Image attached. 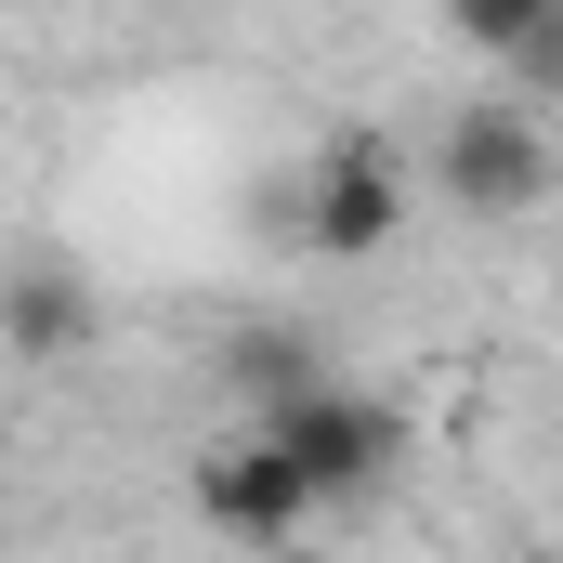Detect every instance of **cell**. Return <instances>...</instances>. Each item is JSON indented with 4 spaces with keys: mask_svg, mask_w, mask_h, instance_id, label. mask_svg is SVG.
Listing matches in <instances>:
<instances>
[{
    "mask_svg": "<svg viewBox=\"0 0 563 563\" xmlns=\"http://www.w3.org/2000/svg\"><path fill=\"white\" fill-rule=\"evenodd\" d=\"M551 132H538V106L525 92H485V106H445V132H432V197L445 210H472V223H525L538 197H551Z\"/></svg>",
    "mask_w": 563,
    "mask_h": 563,
    "instance_id": "2",
    "label": "cell"
},
{
    "mask_svg": "<svg viewBox=\"0 0 563 563\" xmlns=\"http://www.w3.org/2000/svg\"><path fill=\"white\" fill-rule=\"evenodd\" d=\"M459 40H472V53H498L525 92H563V0H472V13H459Z\"/></svg>",
    "mask_w": 563,
    "mask_h": 563,
    "instance_id": "6",
    "label": "cell"
},
{
    "mask_svg": "<svg viewBox=\"0 0 563 563\" xmlns=\"http://www.w3.org/2000/svg\"><path fill=\"white\" fill-rule=\"evenodd\" d=\"M0 341L13 354H79L92 341V288L66 276V263H13L0 276Z\"/></svg>",
    "mask_w": 563,
    "mask_h": 563,
    "instance_id": "5",
    "label": "cell"
},
{
    "mask_svg": "<svg viewBox=\"0 0 563 563\" xmlns=\"http://www.w3.org/2000/svg\"><path fill=\"white\" fill-rule=\"evenodd\" d=\"M525 563H563V551H525Z\"/></svg>",
    "mask_w": 563,
    "mask_h": 563,
    "instance_id": "7",
    "label": "cell"
},
{
    "mask_svg": "<svg viewBox=\"0 0 563 563\" xmlns=\"http://www.w3.org/2000/svg\"><path fill=\"white\" fill-rule=\"evenodd\" d=\"M197 511H210L223 538H250V551H301L328 498L288 472V445H263L250 420H223L210 445H197Z\"/></svg>",
    "mask_w": 563,
    "mask_h": 563,
    "instance_id": "4",
    "label": "cell"
},
{
    "mask_svg": "<svg viewBox=\"0 0 563 563\" xmlns=\"http://www.w3.org/2000/svg\"><path fill=\"white\" fill-rule=\"evenodd\" d=\"M263 445H288V472L328 498V511H354V498H380L394 485V459H407V407L394 394H354V380H301L288 407H263Z\"/></svg>",
    "mask_w": 563,
    "mask_h": 563,
    "instance_id": "1",
    "label": "cell"
},
{
    "mask_svg": "<svg viewBox=\"0 0 563 563\" xmlns=\"http://www.w3.org/2000/svg\"><path fill=\"white\" fill-rule=\"evenodd\" d=\"M407 236V157L380 132H328L301 170V250L314 263H380Z\"/></svg>",
    "mask_w": 563,
    "mask_h": 563,
    "instance_id": "3",
    "label": "cell"
}]
</instances>
